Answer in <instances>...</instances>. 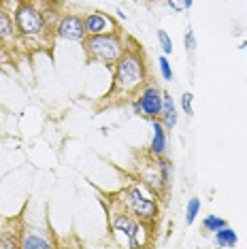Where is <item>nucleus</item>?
<instances>
[{
	"instance_id": "22",
	"label": "nucleus",
	"mask_w": 247,
	"mask_h": 249,
	"mask_svg": "<svg viewBox=\"0 0 247 249\" xmlns=\"http://www.w3.org/2000/svg\"><path fill=\"white\" fill-rule=\"evenodd\" d=\"M183 47H185V52H188V53H192L194 49H196V36H194L192 28H188V30H185V35H183Z\"/></svg>"
},
{
	"instance_id": "6",
	"label": "nucleus",
	"mask_w": 247,
	"mask_h": 249,
	"mask_svg": "<svg viewBox=\"0 0 247 249\" xmlns=\"http://www.w3.org/2000/svg\"><path fill=\"white\" fill-rule=\"evenodd\" d=\"M137 224H139V219L128 213L126 209L122 207L120 200L109 202V228L115 236H120V239H124L128 243L130 234L134 232V228H137Z\"/></svg>"
},
{
	"instance_id": "16",
	"label": "nucleus",
	"mask_w": 247,
	"mask_h": 249,
	"mask_svg": "<svg viewBox=\"0 0 247 249\" xmlns=\"http://www.w3.org/2000/svg\"><path fill=\"white\" fill-rule=\"evenodd\" d=\"M200 213V198H190L188 200V207H185V224L192 226L196 222V217H198Z\"/></svg>"
},
{
	"instance_id": "17",
	"label": "nucleus",
	"mask_w": 247,
	"mask_h": 249,
	"mask_svg": "<svg viewBox=\"0 0 247 249\" xmlns=\"http://www.w3.org/2000/svg\"><path fill=\"white\" fill-rule=\"evenodd\" d=\"M156 162H158V168H160V177H162V181H164V185L168 188V185H171V175H173L171 160H166L164 156H158Z\"/></svg>"
},
{
	"instance_id": "26",
	"label": "nucleus",
	"mask_w": 247,
	"mask_h": 249,
	"mask_svg": "<svg viewBox=\"0 0 247 249\" xmlns=\"http://www.w3.org/2000/svg\"><path fill=\"white\" fill-rule=\"evenodd\" d=\"M194 4V0H183V9H190Z\"/></svg>"
},
{
	"instance_id": "3",
	"label": "nucleus",
	"mask_w": 247,
	"mask_h": 249,
	"mask_svg": "<svg viewBox=\"0 0 247 249\" xmlns=\"http://www.w3.org/2000/svg\"><path fill=\"white\" fill-rule=\"evenodd\" d=\"M83 49H86L88 60H94L98 64L113 69L115 62L122 58V53L126 52V36L122 35V30L106 32V35H94L83 38Z\"/></svg>"
},
{
	"instance_id": "2",
	"label": "nucleus",
	"mask_w": 247,
	"mask_h": 249,
	"mask_svg": "<svg viewBox=\"0 0 247 249\" xmlns=\"http://www.w3.org/2000/svg\"><path fill=\"white\" fill-rule=\"evenodd\" d=\"M13 19L21 47H49L55 38L38 0H15Z\"/></svg>"
},
{
	"instance_id": "24",
	"label": "nucleus",
	"mask_w": 247,
	"mask_h": 249,
	"mask_svg": "<svg viewBox=\"0 0 247 249\" xmlns=\"http://www.w3.org/2000/svg\"><path fill=\"white\" fill-rule=\"evenodd\" d=\"M166 4H168L171 9H175V13L183 11V0H166Z\"/></svg>"
},
{
	"instance_id": "25",
	"label": "nucleus",
	"mask_w": 247,
	"mask_h": 249,
	"mask_svg": "<svg viewBox=\"0 0 247 249\" xmlns=\"http://www.w3.org/2000/svg\"><path fill=\"white\" fill-rule=\"evenodd\" d=\"M7 58H9V52L2 47V43H0V64H2V62L7 60Z\"/></svg>"
},
{
	"instance_id": "27",
	"label": "nucleus",
	"mask_w": 247,
	"mask_h": 249,
	"mask_svg": "<svg viewBox=\"0 0 247 249\" xmlns=\"http://www.w3.org/2000/svg\"><path fill=\"white\" fill-rule=\"evenodd\" d=\"M2 226H4V219H2V217H0V228H2Z\"/></svg>"
},
{
	"instance_id": "8",
	"label": "nucleus",
	"mask_w": 247,
	"mask_h": 249,
	"mask_svg": "<svg viewBox=\"0 0 247 249\" xmlns=\"http://www.w3.org/2000/svg\"><path fill=\"white\" fill-rule=\"evenodd\" d=\"M137 98L141 100L143 117H147V120H158L160 113H162V100H164V89L158 88L156 83H145V86L139 89Z\"/></svg>"
},
{
	"instance_id": "14",
	"label": "nucleus",
	"mask_w": 247,
	"mask_h": 249,
	"mask_svg": "<svg viewBox=\"0 0 247 249\" xmlns=\"http://www.w3.org/2000/svg\"><path fill=\"white\" fill-rule=\"evenodd\" d=\"M41 9H43V15H45V19H47V24L49 28H55V24H58V19L62 18V4L60 2H55V0H41Z\"/></svg>"
},
{
	"instance_id": "12",
	"label": "nucleus",
	"mask_w": 247,
	"mask_h": 249,
	"mask_svg": "<svg viewBox=\"0 0 247 249\" xmlns=\"http://www.w3.org/2000/svg\"><path fill=\"white\" fill-rule=\"evenodd\" d=\"M158 120L164 124V128L171 132V130H175L177 126V107H175V100L171 98V94H166L164 92V100H162V113H160V117Z\"/></svg>"
},
{
	"instance_id": "20",
	"label": "nucleus",
	"mask_w": 247,
	"mask_h": 249,
	"mask_svg": "<svg viewBox=\"0 0 247 249\" xmlns=\"http://www.w3.org/2000/svg\"><path fill=\"white\" fill-rule=\"evenodd\" d=\"M158 71H160V77L164 79V81H171L173 79V66H171V62H168L166 55H160L158 58Z\"/></svg>"
},
{
	"instance_id": "1",
	"label": "nucleus",
	"mask_w": 247,
	"mask_h": 249,
	"mask_svg": "<svg viewBox=\"0 0 247 249\" xmlns=\"http://www.w3.org/2000/svg\"><path fill=\"white\" fill-rule=\"evenodd\" d=\"M147 62L141 45L128 38L126 52L113 66V83L106 92V105H122L128 98H134L145 83H147Z\"/></svg>"
},
{
	"instance_id": "9",
	"label": "nucleus",
	"mask_w": 247,
	"mask_h": 249,
	"mask_svg": "<svg viewBox=\"0 0 247 249\" xmlns=\"http://www.w3.org/2000/svg\"><path fill=\"white\" fill-rule=\"evenodd\" d=\"M83 26H86L88 36L106 35V32L120 30V24H117L109 13H103V11H89V13H86L83 15Z\"/></svg>"
},
{
	"instance_id": "13",
	"label": "nucleus",
	"mask_w": 247,
	"mask_h": 249,
	"mask_svg": "<svg viewBox=\"0 0 247 249\" xmlns=\"http://www.w3.org/2000/svg\"><path fill=\"white\" fill-rule=\"evenodd\" d=\"M213 239H215V245H217V247L228 249V247H237V243H239V234H237V232H234V230L226 224L224 228H220L217 232H213Z\"/></svg>"
},
{
	"instance_id": "19",
	"label": "nucleus",
	"mask_w": 247,
	"mask_h": 249,
	"mask_svg": "<svg viewBox=\"0 0 247 249\" xmlns=\"http://www.w3.org/2000/svg\"><path fill=\"white\" fill-rule=\"evenodd\" d=\"M158 45H160V49H162V53L164 55H171L173 53V38L168 36V32L166 30H158Z\"/></svg>"
},
{
	"instance_id": "18",
	"label": "nucleus",
	"mask_w": 247,
	"mask_h": 249,
	"mask_svg": "<svg viewBox=\"0 0 247 249\" xmlns=\"http://www.w3.org/2000/svg\"><path fill=\"white\" fill-rule=\"evenodd\" d=\"M226 226V219L224 217H220V215H207V217L203 219V228L207 230V232H217L220 228H224Z\"/></svg>"
},
{
	"instance_id": "5",
	"label": "nucleus",
	"mask_w": 247,
	"mask_h": 249,
	"mask_svg": "<svg viewBox=\"0 0 247 249\" xmlns=\"http://www.w3.org/2000/svg\"><path fill=\"white\" fill-rule=\"evenodd\" d=\"M53 36L62 38V41H75L83 43L86 38V26H83V15L75 13V11H64L62 18L58 19V24L53 28Z\"/></svg>"
},
{
	"instance_id": "28",
	"label": "nucleus",
	"mask_w": 247,
	"mask_h": 249,
	"mask_svg": "<svg viewBox=\"0 0 247 249\" xmlns=\"http://www.w3.org/2000/svg\"><path fill=\"white\" fill-rule=\"evenodd\" d=\"M243 47H245V52H247V43H243Z\"/></svg>"
},
{
	"instance_id": "23",
	"label": "nucleus",
	"mask_w": 247,
	"mask_h": 249,
	"mask_svg": "<svg viewBox=\"0 0 247 249\" xmlns=\"http://www.w3.org/2000/svg\"><path fill=\"white\" fill-rule=\"evenodd\" d=\"M130 107H132V115H137V117H143V107H141V100L134 96V98L130 100Z\"/></svg>"
},
{
	"instance_id": "4",
	"label": "nucleus",
	"mask_w": 247,
	"mask_h": 249,
	"mask_svg": "<svg viewBox=\"0 0 247 249\" xmlns=\"http://www.w3.org/2000/svg\"><path fill=\"white\" fill-rule=\"evenodd\" d=\"M117 200L122 202V207L126 209L128 213L134 215L139 222H143L147 226H154L160 215V205L156 202V198L149 196L143 185H139V183H132V185H128V188H124L120 194H117Z\"/></svg>"
},
{
	"instance_id": "11",
	"label": "nucleus",
	"mask_w": 247,
	"mask_h": 249,
	"mask_svg": "<svg viewBox=\"0 0 247 249\" xmlns=\"http://www.w3.org/2000/svg\"><path fill=\"white\" fill-rule=\"evenodd\" d=\"M21 247V228L19 222H4L0 228V249H15Z\"/></svg>"
},
{
	"instance_id": "15",
	"label": "nucleus",
	"mask_w": 247,
	"mask_h": 249,
	"mask_svg": "<svg viewBox=\"0 0 247 249\" xmlns=\"http://www.w3.org/2000/svg\"><path fill=\"white\" fill-rule=\"evenodd\" d=\"M49 247H53V241L45 239L43 234H36V232L21 234V249H49Z\"/></svg>"
},
{
	"instance_id": "7",
	"label": "nucleus",
	"mask_w": 247,
	"mask_h": 249,
	"mask_svg": "<svg viewBox=\"0 0 247 249\" xmlns=\"http://www.w3.org/2000/svg\"><path fill=\"white\" fill-rule=\"evenodd\" d=\"M0 43L2 47L11 53L13 49L21 47V41L15 30V19H13V9L9 7V0H0Z\"/></svg>"
},
{
	"instance_id": "21",
	"label": "nucleus",
	"mask_w": 247,
	"mask_h": 249,
	"mask_svg": "<svg viewBox=\"0 0 247 249\" xmlns=\"http://www.w3.org/2000/svg\"><path fill=\"white\" fill-rule=\"evenodd\" d=\"M181 109H183L185 115H190V117L194 115V96H192V92H183V96H181Z\"/></svg>"
},
{
	"instance_id": "10",
	"label": "nucleus",
	"mask_w": 247,
	"mask_h": 249,
	"mask_svg": "<svg viewBox=\"0 0 247 249\" xmlns=\"http://www.w3.org/2000/svg\"><path fill=\"white\" fill-rule=\"evenodd\" d=\"M151 126H154V134H151V143H149V156L154 158L164 156L168 145V130L160 120H151Z\"/></svg>"
}]
</instances>
